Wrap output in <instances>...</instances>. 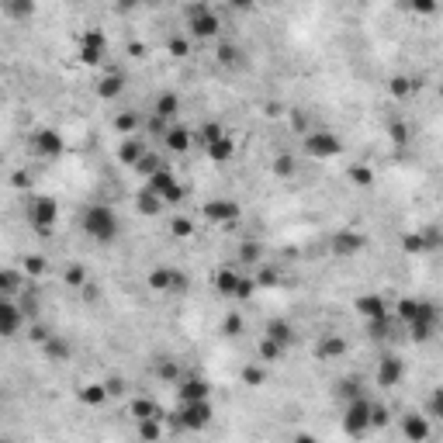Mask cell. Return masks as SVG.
<instances>
[{
  "mask_svg": "<svg viewBox=\"0 0 443 443\" xmlns=\"http://www.w3.org/2000/svg\"><path fill=\"white\" fill-rule=\"evenodd\" d=\"M395 316H399V323L408 329V336H412L416 343H426V339L440 329V312H437V305L426 301V298H402V301L395 305Z\"/></svg>",
  "mask_w": 443,
  "mask_h": 443,
  "instance_id": "cell-1",
  "label": "cell"
},
{
  "mask_svg": "<svg viewBox=\"0 0 443 443\" xmlns=\"http://www.w3.org/2000/svg\"><path fill=\"white\" fill-rule=\"evenodd\" d=\"M80 225H83V232H87V239L101 242V246L118 239V215H115L111 204H101V201L87 204L80 215Z\"/></svg>",
  "mask_w": 443,
  "mask_h": 443,
  "instance_id": "cell-2",
  "label": "cell"
},
{
  "mask_svg": "<svg viewBox=\"0 0 443 443\" xmlns=\"http://www.w3.org/2000/svg\"><path fill=\"white\" fill-rule=\"evenodd\" d=\"M370 412H374V402H370V399H363V395L350 399V402H347V412H343V433L354 437V440L367 437V433L374 430Z\"/></svg>",
  "mask_w": 443,
  "mask_h": 443,
  "instance_id": "cell-3",
  "label": "cell"
},
{
  "mask_svg": "<svg viewBox=\"0 0 443 443\" xmlns=\"http://www.w3.org/2000/svg\"><path fill=\"white\" fill-rule=\"evenodd\" d=\"M187 32H191V39H218L222 35V18H218V11L215 7H208V4H194L191 11H187Z\"/></svg>",
  "mask_w": 443,
  "mask_h": 443,
  "instance_id": "cell-4",
  "label": "cell"
},
{
  "mask_svg": "<svg viewBox=\"0 0 443 443\" xmlns=\"http://www.w3.org/2000/svg\"><path fill=\"white\" fill-rule=\"evenodd\" d=\"M56 218H59V204H56V198L35 194V198L28 201V222H32V229H35L39 236H49V232L56 229Z\"/></svg>",
  "mask_w": 443,
  "mask_h": 443,
  "instance_id": "cell-5",
  "label": "cell"
},
{
  "mask_svg": "<svg viewBox=\"0 0 443 443\" xmlns=\"http://www.w3.org/2000/svg\"><path fill=\"white\" fill-rule=\"evenodd\" d=\"M211 402L198 399V402H180V408L173 412V426L177 430H204L211 423Z\"/></svg>",
  "mask_w": 443,
  "mask_h": 443,
  "instance_id": "cell-6",
  "label": "cell"
},
{
  "mask_svg": "<svg viewBox=\"0 0 443 443\" xmlns=\"http://www.w3.org/2000/svg\"><path fill=\"white\" fill-rule=\"evenodd\" d=\"M146 187H149V191H156L166 204H180V201H184V194H187V187L177 180V173H173L170 166H160L153 177H146Z\"/></svg>",
  "mask_w": 443,
  "mask_h": 443,
  "instance_id": "cell-7",
  "label": "cell"
},
{
  "mask_svg": "<svg viewBox=\"0 0 443 443\" xmlns=\"http://www.w3.org/2000/svg\"><path fill=\"white\" fill-rule=\"evenodd\" d=\"M343 153V142L332 135V132H308L305 135V156L308 160H316V163H325V160H336Z\"/></svg>",
  "mask_w": 443,
  "mask_h": 443,
  "instance_id": "cell-8",
  "label": "cell"
},
{
  "mask_svg": "<svg viewBox=\"0 0 443 443\" xmlns=\"http://www.w3.org/2000/svg\"><path fill=\"white\" fill-rule=\"evenodd\" d=\"M239 204L236 201H229V198H211V201H204L201 204V218L204 222H211V225H236L239 222Z\"/></svg>",
  "mask_w": 443,
  "mask_h": 443,
  "instance_id": "cell-9",
  "label": "cell"
},
{
  "mask_svg": "<svg viewBox=\"0 0 443 443\" xmlns=\"http://www.w3.org/2000/svg\"><path fill=\"white\" fill-rule=\"evenodd\" d=\"M149 287L160 291V294H180V291H187V277L177 267H153L149 270Z\"/></svg>",
  "mask_w": 443,
  "mask_h": 443,
  "instance_id": "cell-10",
  "label": "cell"
},
{
  "mask_svg": "<svg viewBox=\"0 0 443 443\" xmlns=\"http://www.w3.org/2000/svg\"><path fill=\"white\" fill-rule=\"evenodd\" d=\"M25 323H28L25 308L14 301V294H4V301H0V332L4 336H18Z\"/></svg>",
  "mask_w": 443,
  "mask_h": 443,
  "instance_id": "cell-11",
  "label": "cell"
},
{
  "mask_svg": "<svg viewBox=\"0 0 443 443\" xmlns=\"http://www.w3.org/2000/svg\"><path fill=\"white\" fill-rule=\"evenodd\" d=\"M104 49H108V42H104V35L97 32V28H87L80 35V63L83 66H97L101 59H104Z\"/></svg>",
  "mask_w": 443,
  "mask_h": 443,
  "instance_id": "cell-12",
  "label": "cell"
},
{
  "mask_svg": "<svg viewBox=\"0 0 443 443\" xmlns=\"http://www.w3.org/2000/svg\"><path fill=\"white\" fill-rule=\"evenodd\" d=\"M28 139H32V149L39 153L42 160H59L63 156V139L52 128H35Z\"/></svg>",
  "mask_w": 443,
  "mask_h": 443,
  "instance_id": "cell-13",
  "label": "cell"
},
{
  "mask_svg": "<svg viewBox=\"0 0 443 443\" xmlns=\"http://www.w3.org/2000/svg\"><path fill=\"white\" fill-rule=\"evenodd\" d=\"M405 378V363L399 357H392V354H385L381 361H378V374H374V381H378V388H399Z\"/></svg>",
  "mask_w": 443,
  "mask_h": 443,
  "instance_id": "cell-14",
  "label": "cell"
},
{
  "mask_svg": "<svg viewBox=\"0 0 443 443\" xmlns=\"http://www.w3.org/2000/svg\"><path fill=\"white\" fill-rule=\"evenodd\" d=\"M361 249H367V236L357 229H339L332 232V253L336 256H357Z\"/></svg>",
  "mask_w": 443,
  "mask_h": 443,
  "instance_id": "cell-15",
  "label": "cell"
},
{
  "mask_svg": "<svg viewBox=\"0 0 443 443\" xmlns=\"http://www.w3.org/2000/svg\"><path fill=\"white\" fill-rule=\"evenodd\" d=\"M149 153V146H146V139H142V132H135V135H121V146H118V163L125 166H135V163L142 160Z\"/></svg>",
  "mask_w": 443,
  "mask_h": 443,
  "instance_id": "cell-16",
  "label": "cell"
},
{
  "mask_svg": "<svg viewBox=\"0 0 443 443\" xmlns=\"http://www.w3.org/2000/svg\"><path fill=\"white\" fill-rule=\"evenodd\" d=\"M177 395H180V402H198V399H211V385L198 378V374H187V378H180L177 381Z\"/></svg>",
  "mask_w": 443,
  "mask_h": 443,
  "instance_id": "cell-17",
  "label": "cell"
},
{
  "mask_svg": "<svg viewBox=\"0 0 443 443\" xmlns=\"http://www.w3.org/2000/svg\"><path fill=\"white\" fill-rule=\"evenodd\" d=\"M163 142H166V149L170 153H187L191 146H194V132L191 128H184V125H166V132H163Z\"/></svg>",
  "mask_w": 443,
  "mask_h": 443,
  "instance_id": "cell-18",
  "label": "cell"
},
{
  "mask_svg": "<svg viewBox=\"0 0 443 443\" xmlns=\"http://www.w3.org/2000/svg\"><path fill=\"white\" fill-rule=\"evenodd\" d=\"M354 308H357V316H361L363 323H370V319H381V316H388V301H385L381 294H361V298L354 301Z\"/></svg>",
  "mask_w": 443,
  "mask_h": 443,
  "instance_id": "cell-19",
  "label": "cell"
},
{
  "mask_svg": "<svg viewBox=\"0 0 443 443\" xmlns=\"http://www.w3.org/2000/svg\"><path fill=\"white\" fill-rule=\"evenodd\" d=\"M343 354H347V339H343V336L325 332L323 339L316 343V357H319V361H336V357H343Z\"/></svg>",
  "mask_w": 443,
  "mask_h": 443,
  "instance_id": "cell-20",
  "label": "cell"
},
{
  "mask_svg": "<svg viewBox=\"0 0 443 443\" xmlns=\"http://www.w3.org/2000/svg\"><path fill=\"white\" fill-rule=\"evenodd\" d=\"M204 153H208V160L211 163H229L232 156H236V139L225 132L222 139H215L211 146H204Z\"/></svg>",
  "mask_w": 443,
  "mask_h": 443,
  "instance_id": "cell-21",
  "label": "cell"
},
{
  "mask_svg": "<svg viewBox=\"0 0 443 443\" xmlns=\"http://www.w3.org/2000/svg\"><path fill=\"white\" fill-rule=\"evenodd\" d=\"M121 90H125L121 70H111V73H104V77L97 80V97H101V101H115V97H121Z\"/></svg>",
  "mask_w": 443,
  "mask_h": 443,
  "instance_id": "cell-22",
  "label": "cell"
},
{
  "mask_svg": "<svg viewBox=\"0 0 443 443\" xmlns=\"http://www.w3.org/2000/svg\"><path fill=\"white\" fill-rule=\"evenodd\" d=\"M430 419L426 416H402V437L405 440H430Z\"/></svg>",
  "mask_w": 443,
  "mask_h": 443,
  "instance_id": "cell-23",
  "label": "cell"
},
{
  "mask_svg": "<svg viewBox=\"0 0 443 443\" xmlns=\"http://www.w3.org/2000/svg\"><path fill=\"white\" fill-rule=\"evenodd\" d=\"M239 270H232V267H218V270H215V291H218V294H222V298H229V301H232V298H236V284H239Z\"/></svg>",
  "mask_w": 443,
  "mask_h": 443,
  "instance_id": "cell-24",
  "label": "cell"
},
{
  "mask_svg": "<svg viewBox=\"0 0 443 443\" xmlns=\"http://www.w3.org/2000/svg\"><path fill=\"white\" fill-rule=\"evenodd\" d=\"M163 208H166V201H163L156 191H149V187H142V191H139V198H135V211H139V215L153 218V215H160Z\"/></svg>",
  "mask_w": 443,
  "mask_h": 443,
  "instance_id": "cell-25",
  "label": "cell"
},
{
  "mask_svg": "<svg viewBox=\"0 0 443 443\" xmlns=\"http://www.w3.org/2000/svg\"><path fill=\"white\" fill-rule=\"evenodd\" d=\"M419 87H423L419 80H412V77H402V73H399V77H392V80H388V94H392L395 101H405V97L419 94Z\"/></svg>",
  "mask_w": 443,
  "mask_h": 443,
  "instance_id": "cell-26",
  "label": "cell"
},
{
  "mask_svg": "<svg viewBox=\"0 0 443 443\" xmlns=\"http://www.w3.org/2000/svg\"><path fill=\"white\" fill-rule=\"evenodd\" d=\"M256 354H260V361H263V363H274V361H284L287 347H284V343H277L274 336H263V339L256 343Z\"/></svg>",
  "mask_w": 443,
  "mask_h": 443,
  "instance_id": "cell-27",
  "label": "cell"
},
{
  "mask_svg": "<svg viewBox=\"0 0 443 443\" xmlns=\"http://www.w3.org/2000/svg\"><path fill=\"white\" fill-rule=\"evenodd\" d=\"M177 111H180V97H177L173 90L160 94V97H156V104H153V115H156V118H163V121L173 118Z\"/></svg>",
  "mask_w": 443,
  "mask_h": 443,
  "instance_id": "cell-28",
  "label": "cell"
},
{
  "mask_svg": "<svg viewBox=\"0 0 443 443\" xmlns=\"http://www.w3.org/2000/svg\"><path fill=\"white\" fill-rule=\"evenodd\" d=\"M108 399H111V392H108V385H104V381H101V385L94 381V385H83V388H80V402L83 405H94V408H97V405H104Z\"/></svg>",
  "mask_w": 443,
  "mask_h": 443,
  "instance_id": "cell-29",
  "label": "cell"
},
{
  "mask_svg": "<svg viewBox=\"0 0 443 443\" xmlns=\"http://www.w3.org/2000/svg\"><path fill=\"white\" fill-rule=\"evenodd\" d=\"M263 336H274V339L284 343V347H291V343H294V329H291V323H284V319H270L267 329H263Z\"/></svg>",
  "mask_w": 443,
  "mask_h": 443,
  "instance_id": "cell-30",
  "label": "cell"
},
{
  "mask_svg": "<svg viewBox=\"0 0 443 443\" xmlns=\"http://www.w3.org/2000/svg\"><path fill=\"white\" fill-rule=\"evenodd\" d=\"M166 229H170L173 239H191V236H194V218H187V215H173V218L166 222Z\"/></svg>",
  "mask_w": 443,
  "mask_h": 443,
  "instance_id": "cell-31",
  "label": "cell"
},
{
  "mask_svg": "<svg viewBox=\"0 0 443 443\" xmlns=\"http://www.w3.org/2000/svg\"><path fill=\"white\" fill-rule=\"evenodd\" d=\"M153 416L166 419V412H163L153 399H135V402H132V419H135V423H139V419H153Z\"/></svg>",
  "mask_w": 443,
  "mask_h": 443,
  "instance_id": "cell-32",
  "label": "cell"
},
{
  "mask_svg": "<svg viewBox=\"0 0 443 443\" xmlns=\"http://www.w3.org/2000/svg\"><path fill=\"white\" fill-rule=\"evenodd\" d=\"M222 135H225L222 121H204L201 128L194 132V142H198V146H211V142H215V139H222Z\"/></svg>",
  "mask_w": 443,
  "mask_h": 443,
  "instance_id": "cell-33",
  "label": "cell"
},
{
  "mask_svg": "<svg viewBox=\"0 0 443 443\" xmlns=\"http://www.w3.org/2000/svg\"><path fill=\"white\" fill-rule=\"evenodd\" d=\"M115 132H118V135H135V132H142L139 111H121L118 118H115Z\"/></svg>",
  "mask_w": 443,
  "mask_h": 443,
  "instance_id": "cell-34",
  "label": "cell"
},
{
  "mask_svg": "<svg viewBox=\"0 0 443 443\" xmlns=\"http://www.w3.org/2000/svg\"><path fill=\"white\" fill-rule=\"evenodd\" d=\"M42 350H45L52 361H70V343L59 339V336H49V339L42 343Z\"/></svg>",
  "mask_w": 443,
  "mask_h": 443,
  "instance_id": "cell-35",
  "label": "cell"
},
{
  "mask_svg": "<svg viewBox=\"0 0 443 443\" xmlns=\"http://www.w3.org/2000/svg\"><path fill=\"white\" fill-rule=\"evenodd\" d=\"M4 7H7V18H14V21H28V18L35 14V4H32V0H7Z\"/></svg>",
  "mask_w": 443,
  "mask_h": 443,
  "instance_id": "cell-36",
  "label": "cell"
},
{
  "mask_svg": "<svg viewBox=\"0 0 443 443\" xmlns=\"http://www.w3.org/2000/svg\"><path fill=\"white\" fill-rule=\"evenodd\" d=\"M388 139H392L399 149H405V146H408V139H412V128H408L405 121H399V118L388 121Z\"/></svg>",
  "mask_w": 443,
  "mask_h": 443,
  "instance_id": "cell-37",
  "label": "cell"
},
{
  "mask_svg": "<svg viewBox=\"0 0 443 443\" xmlns=\"http://www.w3.org/2000/svg\"><path fill=\"white\" fill-rule=\"evenodd\" d=\"M402 249L405 253H430V242H426V232H405L402 236Z\"/></svg>",
  "mask_w": 443,
  "mask_h": 443,
  "instance_id": "cell-38",
  "label": "cell"
},
{
  "mask_svg": "<svg viewBox=\"0 0 443 443\" xmlns=\"http://www.w3.org/2000/svg\"><path fill=\"white\" fill-rule=\"evenodd\" d=\"M347 177H350V184H354V187H370V184H374V170H370V166H363V163L350 166V170H347Z\"/></svg>",
  "mask_w": 443,
  "mask_h": 443,
  "instance_id": "cell-39",
  "label": "cell"
},
{
  "mask_svg": "<svg viewBox=\"0 0 443 443\" xmlns=\"http://www.w3.org/2000/svg\"><path fill=\"white\" fill-rule=\"evenodd\" d=\"M402 7L412 11V14H419V18H430V14L440 11V0H402Z\"/></svg>",
  "mask_w": 443,
  "mask_h": 443,
  "instance_id": "cell-40",
  "label": "cell"
},
{
  "mask_svg": "<svg viewBox=\"0 0 443 443\" xmlns=\"http://www.w3.org/2000/svg\"><path fill=\"white\" fill-rule=\"evenodd\" d=\"M215 56H218V63H222V66H239V59H242L239 45H232V42H222Z\"/></svg>",
  "mask_w": 443,
  "mask_h": 443,
  "instance_id": "cell-41",
  "label": "cell"
},
{
  "mask_svg": "<svg viewBox=\"0 0 443 443\" xmlns=\"http://www.w3.org/2000/svg\"><path fill=\"white\" fill-rule=\"evenodd\" d=\"M160 423H163L160 416H153V419H139V437H142V440H160L163 437Z\"/></svg>",
  "mask_w": 443,
  "mask_h": 443,
  "instance_id": "cell-42",
  "label": "cell"
},
{
  "mask_svg": "<svg viewBox=\"0 0 443 443\" xmlns=\"http://www.w3.org/2000/svg\"><path fill=\"white\" fill-rule=\"evenodd\" d=\"M160 166H166V163H163L160 156H156V153H146V156H142V160L135 163L132 170H135V173H142V177H153V173H156Z\"/></svg>",
  "mask_w": 443,
  "mask_h": 443,
  "instance_id": "cell-43",
  "label": "cell"
},
{
  "mask_svg": "<svg viewBox=\"0 0 443 443\" xmlns=\"http://www.w3.org/2000/svg\"><path fill=\"white\" fill-rule=\"evenodd\" d=\"M294 170H298V160H294V156H287V153L274 156V173H277V177L287 180V177H294Z\"/></svg>",
  "mask_w": 443,
  "mask_h": 443,
  "instance_id": "cell-44",
  "label": "cell"
},
{
  "mask_svg": "<svg viewBox=\"0 0 443 443\" xmlns=\"http://www.w3.org/2000/svg\"><path fill=\"white\" fill-rule=\"evenodd\" d=\"M256 287H260V284H256V277L242 274L239 284H236V298H232V301H246V298H253V294H256Z\"/></svg>",
  "mask_w": 443,
  "mask_h": 443,
  "instance_id": "cell-45",
  "label": "cell"
},
{
  "mask_svg": "<svg viewBox=\"0 0 443 443\" xmlns=\"http://www.w3.org/2000/svg\"><path fill=\"white\" fill-rule=\"evenodd\" d=\"M239 260L246 263V267H253V263H260V242L256 239H246L239 246Z\"/></svg>",
  "mask_w": 443,
  "mask_h": 443,
  "instance_id": "cell-46",
  "label": "cell"
},
{
  "mask_svg": "<svg viewBox=\"0 0 443 443\" xmlns=\"http://www.w3.org/2000/svg\"><path fill=\"white\" fill-rule=\"evenodd\" d=\"M63 281L70 284V287H83V284H87V270H83L80 263H70V267L63 270Z\"/></svg>",
  "mask_w": 443,
  "mask_h": 443,
  "instance_id": "cell-47",
  "label": "cell"
},
{
  "mask_svg": "<svg viewBox=\"0 0 443 443\" xmlns=\"http://www.w3.org/2000/svg\"><path fill=\"white\" fill-rule=\"evenodd\" d=\"M222 332H225V336H239L242 332V316L239 312H229V316L222 319Z\"/></svg>",
  "mask_w": 443,
  "mask_h": 443,
  "instance_id": "cell-48",
  "label": "cell"
},
{
  "mask_svg": "<svg viewBox=\"0 0 443 443\" xmlns=\"http://www.w3.org/2000/svg\"><path fill=\"white\" fill-rule=\"evenodd\" d=\"M426 412H430V416H440V419H443V385H440V388H433V395L426 399Z\"/></svg>",
  "mask_w": 443,
  "mask_h": 443,
  "instance_id": "cell-49",
  "label": "cell"
},
{
  "mask_svg": "<svg viewBox=\"0 0 443 443\" xmlns=\"http://www.w3.org/2000/svg\"><path fill=\"white\" fill-rule=\"evenodd\" d=\"M0 284H4V294H18V287H21V274H18V270H4Z\"/></svg>",
  "mask_w": 443,
  "mask_h": 443,
  "instance_id": "cell-50",
  "label": "cell"
},
{
  "mask_svg": "<svg viewBox=\"0 0 443 443\" xmlns=\"http://www.w3.org/2000/svg\"><path fill=\"white\" fill-rule=\"evenodd\" d=\"M256 284H260V287H277V284H281V274H277L274 267H263V270L256 274Z\"/></svg>",
  "mask_w": 443,
  "mask_h": 443,
  "instance_id": "cell-51",
  "label": "cell"
},
{
  "mask_svg": "<svg viewBox=\"0 0 443 443\" xmlns=\"http://www.w3.org/2000/svg\"><path fill=\"white\" fill-rule=\"evenodd\" d=\"M156 374H160L163 381H170V385H177V381H180V370H177V363H173V361H163L160 367H156Z\"/></svg>",
  "mask_w": 443,
  "mask_h": 443,
  "instance_id": "cell-52",
  "label": "cell"
},
{
  "mask_svg": "<svg viewBox=\"0 0 443 443\" xmlns=\"http://www.w3.org/2000/svg\"><path fill=\"white\" fill-rule=\"evenodd\" d=\"M42 270H45V260H42V256H28V260H25V277H42Z\"/></svg>",
  "mask_w": 443,
  "mask_h": 443,
  "instance_id": "cell-53",
  "label": "cell"
},
{
  "mask_svg": "<svg viewBox=\"0 0 443 443\" xmlns=\"http://www.w3.org/2000/svg\"><path fill=\"white\" fill-rule=\"evenodd\" d=\"M263 378H267V374H263L260 367H246V370H242V381H246L249 388H256V385H263Z\"/></svg>",
  "mask_w": 443,
  "mask_h": 443,
  "instance_id": "cell-54",
  "label": "cell"
},
{
  "mask_svg": "<svg viewBox=\"0 0 443 443\" xmlns=\"http://www.w3.org/2000/svg\"><path fill=\"white\" fill-rule=\"evenodd\" d=\"M187 49H191L187 39H170V45H166V52H170L173 59H184V56H187Z\"/></svg>",
  "mask_w": 443,
  "mask_h": 443,
  "instance_id": "cell-55",
  "label": "cell"
},
{
  "mask_svg": "<svg viewBox=\"0 0 443 443\" xmlns=\"http://www.w3.org/2000/svg\"><path fill=\"white\" fill-rule=\"evenodd\" d=\"M370 423H374V430L388 426V408H385V405H374V412H370Z\"/></svg>",
  "mask_w": 443,
  "mask_h": 443,
  "instance_id": "cell-56",
  "label": "cell"
},
{
  "mask_svg": "<svg viewBox=\"0 0 443 443\" xmlns=\"http://www.w3.org/2000/svg\"><path fill=\"white\" fill-rule=\"evenodd\" d=\"M104 385H108V392H111V399H115V395H121V392H125V381H121V378H108Z\"/></svg>",
  "mask_w": 443,
  "mask_h": 443,
  "instance_id": "cell-57",
  "label": "cell"
},
{
  "mask_svg": "<svg viewBox=\"0 0 443 443\" xmlns=\"http://www.w3.org/2000/svg\"><path fill=\"white\" fill-rule=\"evenodd\" d=\"M253 4H256V0H229V7H232V11H249Z\"/></svg>",
  "mask_w": 443,
  "mask_h": 443,
  "instance_id": "cell-58",
  "label": "cell"
},
{
  "mask_svg": "<svg viewBox=\"0 0 443 443\" xmlns=\"http://www.w3.org/2000/svg\"><path fill=\"white\" fill-rule=\"evenodd\" d=\"M28 184H32V177H28L25 170H21V173H14V187H28Z\"/></svg>",
  "mask_w": 443,
  "mask_h": 443,
  "instance_id": "cell-59",
  "label": "cell"
},
{
  "mask_svg": "<svg viewBox=\"0 0 443 443\" xmlns=\"http://www.w3.org/2000/svg\"><path fill=\"white\" fill-rule=\"evenodd\" d=\"M32 339H35V343H45V339H49V332H45L42 325H32Z\"/></svg>",
  "mask_w": 443,
  "mask_h": 443,
  "instance_id": "cell-60",
  "label": "cell"
},
{
  "mask_svg": "<svg viewBox=\"0 0 443 443\" xmlns=\"http://www.w3.org/2000/svg\"><path fill=\"white\" fill-rule=\"evenodd\" d=\"M440 101H443V83H440Z\"/></svg>",
  "mask_w": 443,
  "mask_h": 443,
  "instance_id": "cell-61",
  "label": "cell"
},
{
  "mask_svg": "<svg viewBox=\"0 0 443 443\" xmlns=\"http://www.w3.org/2000/svg\"><path fill=\"white\" fill-rule=\"evenodd\" d=\"M440 332H443V325H440Z\"/></svg>",
  "mask_w": 443,
  "mask_h": 443,
  "instance_id": "cell-62",
  "label": "cell"
}]
</instances>
